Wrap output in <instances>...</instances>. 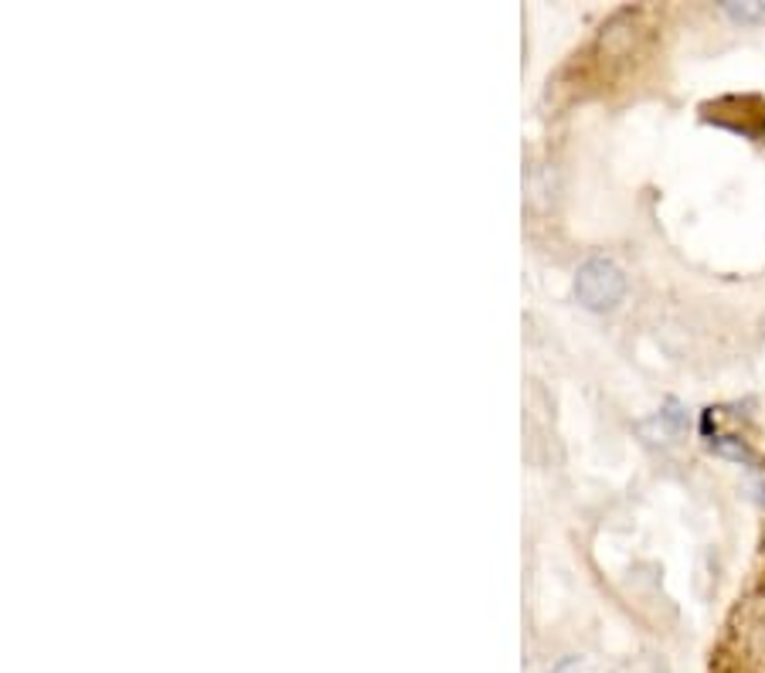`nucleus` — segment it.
Instances as JSON below:
<instances>
[{
    "label": "nucleus",
    "instance_id": "20e7f679",
    "mask_svg": "<svg viewBox=\"0 0 765 673\" xmlns=\"http://www.w3.org/2000/svg\"><path fill=\"white\" fill-rule=\"evenodd\" d=\"M551 673H585V666H582V660L579 656H565V660H558L554 663V670Z\"/></svg>",
    "mask_w": 765,
    "mask_h": 673
},
{
    "label": "nucleus",
    "instance_id": "7ed1b4c3",
    "mask_svg": "<svg viewBox=\"0 0 765 673\" xmlns=\"http://www.w3.org/2000/svg\"><path fill=\"white\" fill-rule=\"evenodd\" d=\"M724 14L742 24H752V21H765V4H724Z\"/></svg>",
    "mask_w": 765,
    "mask_h": 673
},
{
    "label": "nucleus",
    "instance_id": "f257e3e1",
    "mask_svg": "<svg viewBox=\"0 0 765 673\" xmlns=\"http://www.w3.org/2000/svg\"><path fill=\"white\" fill-rule=\"evenodd\" d=\"M626 296V275L613 259L592 256L575 272V300L592 313H610Z\"/></svg>",
    "mask_w": 765,
    "mask_h": 673
},
{
    "label": "nucleus",
    "instance_id": "f03ea898",
    "mask_svg": "<svg viewBox=\"0 0 765 673\" xmlns=\"http://www.w3.org/2000/svg\"><path fill=\"white\" fill-rule=\"evenodd\" d=\"M711 449L714 453H721V456H732V459H752V453H748V446L742 443V439H735V435H718V439H711Z\"/></svg>",
    "mask_w": 765,
    "mask_h": 673
}]
</instances>
